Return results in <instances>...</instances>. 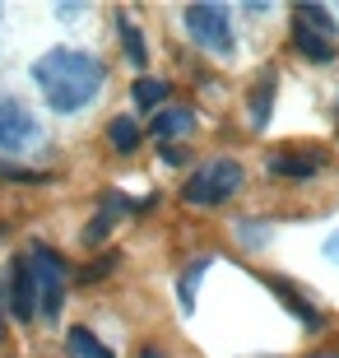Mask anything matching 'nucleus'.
Instances as JSON below:
<instances>
[{"label": "nucleus", "instance_id": "obj_10", "mask_svg": "<svg viewBox=\"0 0 339 358\" xmlns=\"http://www.w3.org/2000/svg\"><path fill=\"white\" fill-rule=\"evenodd\" d=\"M121 214H126V196H107V200H103V210L93 214V224L84 228V242H103L107 233L117 228V219H121Z\"/></svg>", "mask_w": 339, "mask_h": 358}, {"label": "nucleus", "instance_id": "obj_3", "mask_svg": "<svg viewBox=\"0 0 339 358\" xmlns=\"http://www.w3.org/2000/svg\"><path fill=\"white\" fill-rule=\"evenodd\" d=\"M247 186V173H242V163H233V159H214V163H205L191 182L182 186V200L186 205H223L228 196H237Z\"/></svg>", "mask_w": 339, "mask_h": 358}, {"label": "nucleus", "instance_id": "obj_13", "mask_svg": "<svg viewBox=\"0 0 339 358\" xmlns=\"http://www.w3.org/2000/svg\"><path fill=\"white\" fill-rule=\"evenodd\" d=\"M117 33H121V42H126V56H131V66L144 70V66H149V52H144V38H140V28H135L131 14H117Z\"/></svg>", "mask_w": 339, "mask_h": 358}, {"label": "nucleus", "instance_id": "obj_8", "mask_svg": "<svg viewBox=\"0 0 339 358\" xmlns=\"http://www.w3.org/2000/svg\"><path fill=\"white\" fill-rule=\"evenodd\" d=\"M274 89H279V80H274V70H261V80H256V89H251V126L256 131H265V121H270V107H274Z\"/></svg>", "mask_w": 339, "mask_h": 358}, {"label": "nucleus", "instance_id": "obj_17", "mask_svg": "<svg viewBox=\"0 0 339 358\" xmlns=\"http://www.w3.org/2000/svg\"><path fill=\"white\" fill-rule=\"evenodd\" d=\"M131 98H135V107H158L163 98H168V84H163V80H149V75H144V80H135Z\"/></svg>", "mask_w": 339, "mask_h": 358}, {"label": "nucleus", "instance_id": "obj_5", "mask_svg": "<svg viewBox=\"0 0 339 358\" xmlns=\"http://www.w3.org/2000/svg\"><path fill=\"white\" fill-rule=\"evenodd\" d=\"M28 145H38V117H33L19 98L0 93V149L19 154V149H28Z\"/></svg>", "mask_w": 339, "mask_h": 358}, {"label": "nucleus", "instance_id": "obj_12", "mask_svg": "<svg viewBox=\"0 0 339 358\" xmlns=\"http://www.w3.org/2000/svg\"><path fill=\"white\" fill-rule=\"evenodd\" d=\"M196 126V112L191 107H163V112H154V135L158 140H172V135H182Z\"/></svg>", "mask_w": 339, "mask_h": 358}, {"label": "nucleus", "instance_id": "obj_16", "mask_svg": "<svg viewBox=\"0 0 339 358\" xmlns=\"http://www.w3.org/2000/svg\"><path fill=\"white\" fill-rule=\"evenodd\" d=\"M209 270V256H200L196 266L182 275V284H177V293H182V312H196V289H200V275Z\"/></svg>", "mask_w": 339, "mask_h": 358}, {"label": "nucleus", "instance_id": "obj_20", "mask_svg": "<svg viewBox=\"0 0 339 358\" xmlns=\"http://www.w3.org/2000/svg\"><path fill=\"white\" fill-rule=\"evenodd\" d=\"M140 358H168V354H158V349H144V354Z\"/></svg>", "mask_w": 339, "mask_h": 358}, {"label": "nucleus", "instance_id": "obj_15", "mask_svg": "<svg viewBox=\"0 0 339 358\" xmlns=\"http://www.w3.org/2000/svg\"><path fill=\"white\" fill-rule=\"evenodd\" d=\"M107 140H112L121 154H135V149H140V126H135L131 117H117L112 126H107Z\"/></svg>", "mask_w": 339, "mask_h": 358}, {"label": "nucleus", "instance_id": "obj_9", "mask_svg": "<svg viewBox=\"0 0 339 358\" xmlns=\"http://www.w3.org/2000/svg\"><path fill=\"white\" fill-rule=\"evenodd\" d=\"M321 154H274L270 159V173L274 177H316L321 173Z\"/></svg>", "mask_w": 339, "mask_h": 358}, {"label": "nucleus", "instance_id": "obj_18", "mask_svg": "<svg viewBox=\"0 0 339 358\" xmlns=\"http://www.w3.org/2000/svg\"><path fill=\"white\" fill-rule=\"evenodd\" d=\"M298 24H307V28H316V33H335V19H330L321 5H298Z\"/></svg>", "mask_w": 339, "mask_h": 358}, {"label": "nucleus", "instance_id": "obj_1", "mask_svg": "<svg viewBox=\"0 0 339 358\" xmlns=\"http://www.w3.org/2000/svg\"><path fill=\"white\" fill-rule=\"evenodd\" d=\"M33 80L52 112H79L103 89V61L79 47H52L47 56L33 61Z\"/></svg>", "mask_w": 339, "mask_h": 358}, {"label": "nucleus", "instance_id": "obj_2", "mask_svg": "<svg viewBox=\"0 0 339 358\" xmlns=\"http://www.w3.org/2000/svg\"><path fill=\"white\" fill-rule=\"evenodd\" d=\"M24 266H28V279H33V293H38L47 321H56L61 317V303H66V261H61L52 247L33 242L28 256H24Z\"/></svg>", "mask_w": 339, "mask_h": 358}, {"label": "nucleus", "instance_id": "obj_14", "mask_svg": "<svg viewBox=\"0 0 339 358\" xmlns=\"http://www.w3.org/2000/svg\"><path fill=\"white\" fill-rule=\"evenodd\" d=\"M66 340H70V358H112V349H107L93 331H84V326H75Z\"/></svg>", "mask_w": 339, "mask_h": 358}, {"label": "nucleus", "instance_id": "obj_11", "mask_svg": "<svg viewBox=\"0 0 339 358\" xmlns=\"http://www.w3.org/2000/svg\"><path fill=\"white\" fill-rule=\"evenodd\" d=\"M265 284H270V293H279V298H284V307H288L298 321H307V326H321V312H316V307L307 303V298H302L293 284H284V279H265Z\"/></svg>", "mask_w": 339, "mask_h": 358}, {"label": "nucleus", "instance_id": "obj_6", "mask_svg": "<svg viewBox=\"0 0 339 358\" xmlns=\"http://www.w3.org/2000/svg\"><path fill=\"white\" fill-rule=\"evenodd\" d=\"M10 312L19 321H33V312H38V293H33V279H28L24 261H14V270H10Z\"/></svg>", "mask_w": 339, "mask_h": 358}, {"label": "nucleus", "instance_id": "obj_7", "mask_svg": "<svg viewBox=\"0 0 339 358\" xmlns=\"http://www.w3.org/2000/svg\"><path fill=\"white\" fill-rule=\"evenodd\" d=\"M293 47H298L307 61H316V66H326V61H335V42L326 38V33H316V28L298 24L293 28Z\"/></svg>", "mask_w": 339, "mask_h": 358}, {"label": "nucleus", "instance_id": "obj_21", "mask_svg": "<svg viewBox=\"0 0 339 358\" xmlns=\"http://www.w3.org/2000/svg\"><path fill=\"white\" fill-rule=\"evenodd\" d=\"M335 358H339V354H335Z\"/></svg>", "mask_w": 339, "mask_h": 358}, {"label": "nucleus", "instance_id": "obj_19", "mask_svg": "<svg viewBox=\"0 0 339 358\" xmlns=\"http://www.w3.org/2000/svg\"><path fill=\"white\" fill-rule=\"evenodd\" d=\"M326 261H335V266H339V228L326 238Z\"/></svg>", "mask_w": 339, "mask_h": 358}, {"label": "nucleus", "instance_id": "obj_4", "mask_svg": "<svg viewBox=\"0 0 339 358\" xmlns=\"http://www.w3.org/2000/svg\"><path fill=\"white\" fill-rule=\"evenodd\" d=\"M186 33L209 56H233V19H228V5H191L186 10Z\"/></svg>", "mask_w": 339, "mask_h": 358}]
</instances>
